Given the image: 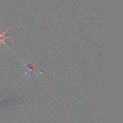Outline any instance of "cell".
Segmentation results:
<instances>
[{
  "mask_svg": "<svg viewBox=\"0 0 123 123\" xmlns=\"http://www.w3.org/2000/svg\"><path fill=\"white\" fill-rule=\"evenodd\" d=\"M8 31H9V30H6L5 31H4V32H2V28L0 27V49H1V45H2V44L7 45L5 42H4V40L6 39L5 33L7 32Z\"/></svg>",
  "mask_w": 123,
  "mask_h": 123,
  "instance_id": "7a4b0ae2",
  "label": "cell"
},
{
  "mask_svg": "<svg viewBox=\"0 0 123 123\" xmlns=\"http://www.w3.org/2000/svg\"><path fill=\"white\" fill-rule=\"evenodd\" d=\"M25 65V68H26V73L25 74H32L35 71V66L34 64L31 63H25L24 62Z\"/></svg>",
  "mask_w": 123,
  "mask_h": 123,
  "instance_id": "6da1fadb",
  "label": "cell"
}]
</instances>
